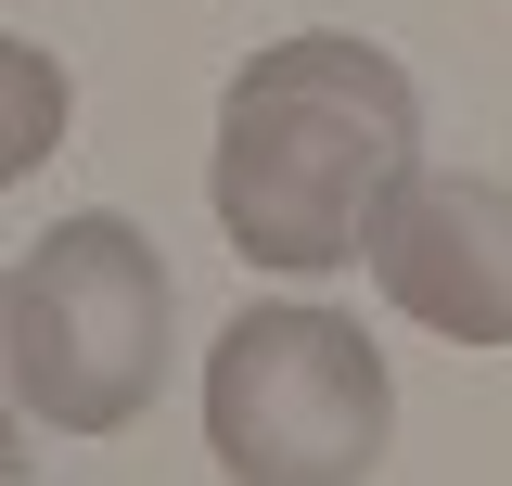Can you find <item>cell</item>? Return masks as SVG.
<instances>
[{"instance_id": "cell-1", "label": "cell", "mask_w": 512, "mask_h": 486, "mask_svg": "<svg viewBox=\"0 0 512 486\" xmlns=\"http://www.w3.org/2000/svg\"><path fill=\"white\" fill-rule=\"evenodd\" d=\"M423 167V90L384 39L346 26H295L256 39L218 90V154H205V205L244 269L320 282L359 269L372 218L397 205V180Z\"/></svg>"}, {"instance_id": "cell-2", "label": "cell", "mask_w": 512, "mask_h": 486, "mask_svg": "<svg viewBox=\"0 0 512 486\" xmlns=\"http://www.w3.org/2000/svg\"><path fill=\"white\" fill-rule=\"evenodd\" d=\"M13 410L52 435H128L167 384V256L141 218L77 205L13 256V346H0Z\"/></svg>"}, {"instance_id": "cell-3", "label": "cell", "mask_w": 512, "mask_h": 486, "mask_svg": "<svg viewBox=\"0 0 512 486\" xmlns=\"http://www.w3.org/2000/svg\"><path fill=\"white\" fill-rule=\"evenodd\" d=\"M205 448L231 486H372L397 448V371L346 307H231L205 346Z\"/></svg>"}, {"instance_id": "cell-4", "label": "cell", "mask_w": 512, "mask_h": 486, "mask_svg": "<svg viewBox=\"0 0 512 486\" xmlns=\"http://www.w3.org/2000/svg\"><path fill=\"white\" fill-rule=\"evenodd\" d=\"M372 282L397 320L448 346H512V180L487 167H410L372 218Z\"/></svg>"}, {"instance_id": "cell-5", "label": "cell", "mask_w": 512, "mask_h": 486, "mask_svg": "<svg viewBox=\"0 0 512 486\" xmlns=\"http://www.w3.org/2000/svg\"><path fill=\"white\" fill-rule=\"evenodd\" d=\"M64 128H77V77H64V52L0 39V192L39 180V167L64 154Z\"/></svg>"}, {"instance_id": "cell-6", "label": "cell", "mask_w": 512, "mask_h": 486, "mask_svg": "<svg viewBox=\"0 0 512 486\" xmlns=\"http://www.w3.org/2000/svg\"><path fill=\"white\" fill-rule=\"evenodd\" d=\"M13 474H26V435H13V410H0V486H13Z\"/></svg>"}, {"instance_id": "cell-7", "label": "cell", "mask_w": 512, "mask_h": 486, "mask_svg": "<svg viewBox=\"0 0 512 486\" xmlns=\"http://www.w3.org/2000/svg\"><path fill=\"white\" fill-rule=\"evenodd\" d=\"M0 346H13V269H0Z\"/></svg>"}]
</instances>
